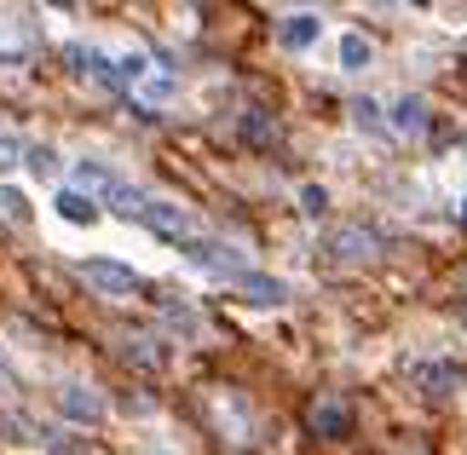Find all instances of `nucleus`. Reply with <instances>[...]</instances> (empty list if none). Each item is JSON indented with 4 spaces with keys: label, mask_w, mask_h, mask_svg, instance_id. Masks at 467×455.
<instances>
[{
    "label": "nucleus",
    "mask_w": 467,
    "mask_h": 455,
    "mask_svg": "<svg viewBox=\"0 0 467 455\" xmlns=\"http://www.w3.org/2000/svg\"><path fill=\"white\" fill-rule=\"evenodd\" d=\"M0 220H12V225H29L35 220V202L17 185H0Z\"/></svg>",
    "instance_id": "nucleus-13"
},
{
    "label": "nucleus",
    "mask_w": 467,
    "mask_h": 455,
    "mask_svg": "<svg viewBox=\"0 0 467 455\" xmlns=\"http://www.w3.org/2000/svg\"><path fill=\"white\" fill-rule=\"evenodd\" d=\"M323 208H329V191H323V185H300V213H312V220H317Z\"/></svg>",
    "instance_id": "nucleus-21"
},
{
    "label": "nucleus",
    "mask_w": 467,
    "mask_h": 455,
    "mask_svg": "<svg viewBox=\"0 0 467 455\" xmlns=\"http://www.w3.org/2000/svg\"><path fill=\"white\" fill-rule=\"evenodd\" d=\"M369 64H375V41H369L364 29H347V35L335 41V69L358 76V69H369Z\"/></svg>",
    "instance_id": "nucleus-9"
},
{
    "label": "nucleus",
    "mask_w": 467,
    "mask_h": 455,
    "mask_svg": "<svg viewBox=\"0 0 467 455\" xmlns=\"http://www.w3.org/2000/svg\"><path fill=\"white\" fill-rule=\"evenodd\" d=\"M387 127H392V133H404V139L427 133V98H421V93H404V98L387 110Z\"/></svg>",
    "instance_id": "nucleus-10"
},
{
    "label": "nucleus",
    "mask_w": 467,
    "mask_h": 455,
    "mask_svg": "<svg viewBox=\"0 0 467 455\" xmlns=\"http://www.w3.org/2000/svg\"><path fill=\"white\" fill-rule=\"evenodd\" d=\"M237 295L248 300V305H289V283L283 277H265V271H248V277H237Z\"/></svg>",
    "instance_id": "nucleus-8"
},
{
    "label": "nucleus",
    "mask_w": 467,
    "mask_h": 455,
    "mask_svg": "<svg viewBox=\"0 0 467 455\" xmlns=\"http://www.w3.org/2000/svg\"><path fill=\"white\" fill-rule=\"evenodd\" d=\"M81 283H93L99 295H116V300H128L139 295V271L133 265H121V260H81Z\"/></svg>",
    "instance_id": "nucleus-4"
},
{
    "label": "nucleus",
    "mask_w": 467,
    "mask_h": 455,
    "mask_svg": "<svg viewBox=\"0 0 467 455\" xmlns=\"http://www.w3.org/2000/svg\"><path fill=\"white\" fill-rule=\"evenodd\" d=\"M317 35H323V17H317V12H289V17L277 24V47H283V52H312Z\"/></svg>",
    "instance_id": "nucleus-6"
},
{
    "label": "nucleus",
    "mask_w": 467,
    "mask_h": 455,
    "mask_svg": "<svg viewBox=\"0 0 467 455\" xmlns=\"http://www.w3.org/2000/svg\"><path fill=\"white\" fill-rule=\"evenodd\" d=\"M352 121L364 127V133H387V121H381V104H375V98H358V104H352Z\"/></svg>",
    "instance_id": "nucleus-18"
},
{
    "label": "nucleus",
    "mask_w": 467,
    "mask_h": 455,
    "mask_svg": "<svg viewBox=\"0 0 467 455\" xmlns=\"http://www.w3.org/2000/svg\"><path fill=\"white\" fill-rule=\"evenodd\" d=\"M24 168L41 173V179H52V173H58V156H52L47 144H24Z\"/></svg>",
    "instance_id": "nucleus-16"
},
{
    "label": "nucleus",
    "mask_w": 467,
    "mask_h": 455,
    "mask_svg": "<svg viewBox=\"0 0 467 455\" xmlns=\"http://www.w3.org/2000/svg\"><path fill=\"white\" fill-rule=\"evenodd\" d=\"M145 202H150V191H145V185H128V179H116V185L104 191V208H110L116 220H139V213H145Z\"/></svg>",
    "instance_id": "nucleus-11"
},
{
    "label": "nucleus",
    "mask_w": 467,
    "mask_h": 455,
    "mask_svg": "<svg viewBox=\"0 0 467 455\" xmlns=\"http://www.w3.org/2000/svg\"><path fill=\"white\" fill-rule=\"evenodd\" d=\"M173 93H179L173 76H145V81H139V98H145V104H168Z\"/></svg>",
    "instance_id": "nucleus-15"
},
{
    "label": "nucleus",
    "mask_w": 467,
    "mask_h": 455,
    "mask_svg": "<svg viewBox=\"0 0 467 455\" xmlns=\"http://www.w3.org/2000/svg\"><path fill=\"white\" fill-rule=\"evenodd\" d=\"M81 185H93V191H110V185H116V168H104V161H93V156H87V161H76V185H69V191H81Z\"/></svg>",
    "instance_id": "nucleus-14"
},
{
    "label": "nucleus",
    "mask_w": 467,
    "mask_h": 455,
    "mask_svg": "<svg viewBox=\"0 0 467 455\" xmlns=\"http://www.w3.org/2000/svg\"><path fill=\"white\" fill-rule=\"evenodd\" d=\"M58 415H64V421H76V427H99L104 421V398L87 387V380H69V387L58 392Z\"/></svg>",
    "instance_id": "nucleus-5"
},
{
    "label": "nucleus",
    "mask_w": 467,
    "mask_h": 455,
    "mask_svg": "<svg viewBox=\"0 0 467 455\" xmlns=\"http://www.w3.org/2000/svg\"><path fill=\"white\" fill-rule=\"evenodd\" d=\"M312 432L317 439H340V432H347V404H340V398H317L312 404Z\"/></svg>",
    "instance_id": "nucleus-12"
},
{
    "label": "nucleus",
    "mask_w": 467,
    "mask_h": 455,
    "mask_svg": "<svg viewBox=\"0 0 467 455\" xmlns=\"http://www.w3.org/2000/svg\"><path fill=\"white\" fill-rule=\"evenodd\" d=\"M416 380H421V387H439V392H451V387H456V369H451V363H421V369H416Z\"/></svg>",
    "instance_id": "nucleus-17"
},
{
    "label": "nucleus",
    "mask_w": 467,
    "mask_h": 455,
    "mask_svg": "<svg viewBox=\"0 0 467 455\" xmlns=\"http://www.w3.org/2000/svg\"><path fill=\"white\" fill-rule=\"evenodd\" d=\"M17 161H24V139H17L12 127H0V173H12Z\"/></svg>",
    "instance_id": "nucleus-20"
},
{
    "label": "nucleus",
    "mask_w": 467,
    "mask_h": 455,
    "mask_svg": "<svg viewBox=\"0 0 467 455\" xmlns=\"http://www.w3.org/2000/svg\"><path fill=\"white\" fill-rule=\"evenodd\" d=\"M462 225H467V191H462Z\"/></svg>",
    "instance_id": "nucleus-22"
},
{
    "label": "nucleus",
    "mask_w": 467,
    "mask_h": 455,
    "mask_svg": "<svg viewBox=\"0 0 467 455\" xmlns=\"http://www.w3.org/2000/svg\"><path fill=\"white\" fill-rule=\"evenodd\" d=\"M329 253H335V260H347V265H364V260H375V253H387V236L375 231V225H340L329 236Z\"/></svg>",
    "instance_id": "nucleus-3"
},
{
    "label": "nucleus",
    "mask_w": 467,
    "mask_h": 455,
    "mask_svg": "<svg viewBox=\"0 0 467 455\" xmlns=\"http://www.w3.org/2000/svg\"><path fill=\"white\" fill-rule=\"evenodd\" d=\"M185 260H191L196 271H208V277H231V283L254 271L248 248L231 243V236H191V243H185Z\"/></svg>",
    "instance_id": "nucleus-1"
},
{
    "label": "nucleus",
    "mask_w": 467,
    "mask_h": 455,
    "mask_svg": "<svg viewBox=\"0 0 467 455\" xmlns=\"http://www.w3.org/2000/svg\"><path fill=\"white\" fill-rule=\"evenodd\" d=\"M243 133L254 139V144H272L277 127H272V116H265V110H248V116H243Z\"/></svg>",
    "instance_id": "nucleus-19"
},
{
    "label": "nucleus",
    "mask_w": 467,
    "mask_h": 455,
    "mask_svg": "<svg viewBox=\"0 0 467 455\" xmlns=\"http://www.w3.org/2000/svg\"><path fill=\"white\" fill-rule=\"evenodd\" d=\"M52 213H58L64 225H76V231H93L99 225V202L87 191H69V185H58V196H52Z\"/></svg>",
    "instance_id": "nucleus-7"
},
{
    "label": "nucleus",
    "mask_w": 467,
    "mask_h": 455,
    "mask_svg": "<svg viewBox=\"0 0 467 455\" xmlns=\"http://www.w3.org/2000/svg\"><path fill=\"white\" fill-rule=\"evenodd\" d=\"M139 225H145L150 236H161V243H191V236H196V213L185 202H173V196H150L145 213H139Z\"/></svg>",
    "instance_id": "nucleus-2"
}]
</instances>
